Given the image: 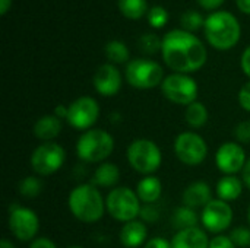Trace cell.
I'll list each match as a JSON object with an SVG mask.
<instances>
[{"label":"cell","instance_id":"1","mask_svg":"<svg viewBox=\"0 0 250 248\" xmlns=\"http://www.w3.org/2000/svg\"><path fill=\"white\" fill-rule=\"evenodd\" d=\"M161 56L174 73L190 75L205 66L208 51L195 34L180 28L171 29L163 37Z\"/></svg>","mask_w":250,"mask_h":248},{"label":"cell","instance_id":"2","mask_svg":"<svg viewBox=\"0 0 250 248\" xmlns=\"http://www.w3.org/2000/svg\"><path fill=\"white\" fill-rule=\"evenodd\" d=\"M204 32L211 47L220 51H227L237 45L242 37V26L233 13L217 10L205 18Z\"/></svg>","mask_w":250,"mask_h":248},{"label":"cell","instance_id":"3","mask_svg":"<svg viewBox=\"0 0 250 248\" xmlns=\"http://www.w3.org/2000/svg\"><path fill=\"white\" fill-rule=\"evenodd\" d=\"M67 206L70 213L83 224L98 222L107 210L105 200L94 184L76 186L69 194Z\"/></svg>","mask_w":250,"mask_h":248},{"label":"cell","instance_id":"4","mask_svg":"<svg viewBox=\"0 0 250 248\" xmlns=\"http://www.w3.org/2000/svg\"><path fill=\"white\" fill-rule=\"evenodd\" d=\"M114 151V137L103 129L83 132L76 143V155L88 164H103Z\"/></svg>","mask_w":250,"mask_h":248},{"label":"cell","instance_id":"5","mask_svg":"<svg viewBox=\"0 0 250 248\" xmlns=\"http://www.w3.org/2000/svg\"><path fill=\"white\" fill-rule=\"evenodd\" d=\"M129 165L142 175H152L163 164V153L158 145L151 139H135L126 152Z\"/></svg>","mask_w":250,"mask_h":248},{"label":"cell","instance_id":"6","mask_svg":"<svg viewBox=\"0 0 250 248\" xmlns=\"http://www.w3.org/2000/svg\"><path fill=\"white\" fill-rule=\"evenodd\" d=\"M125 77L127 83L136 89H152L161 86L164 76V69L160 63L151 58H135L126 64Z\"/></svg>","mask_w":250,"mask_h":248},{"label":"cell","instance_id":"7","mask_svg":"<svg viewBox=\"0 0 250 248\" xmlns=\"http://www.w3.org/2000/svg\"><path fill=\"white\" fill-rule=\"evenodd\" d=\"M142 202L139 200L136 190L129 187H116L113 189L105 199V208L108 215L119 222L135 221L142 209Z\"/></svg>","mask_w":250,"mask_h":248},{"label":"cell","instance_id":"8","mask_svg":"<svg viewBox=\"0 0 250 248\" xmlns=\"http://www.w3.org/2000/svg\"><path fill=\"white\" fill-rule=\"evenodd\" d=\"M161 92L164 98L177 105H190L198 101L199 86L196 80L185 73H171L166 76L161 83Z\"/></svg>","mask_w":250,"mask_h":248},{"label":"cell","instance_id":"9","mask_svg":"<svg viewBox=\"0 0 250 248\" xmlns=\"http://www.w3.org/2000/svg\"><path fill=\"white\" fill-rule=\"evenodd\" d=\"M66 161V151L56 142H45L37 146L29 158L31 170L40 177L57 172Z\"/></svg>","mask_w":250,"mask_h":248},{"label":"cell","instance_id":"10","mask_svg":"<svg viewBox=\"0 0 250 248\" xmlns=\"http://www.w3.org/2000/svg\"><path fill=\"white\" fill-rule=\"evenodd\" d=\"M174 153L182 164L198 167L208 156V145L201 134L195 132H183L174 140Z\"/></svg>","mask_w":250,"mask_h":248},{"label":"cell","instance_id":"11","mask_svg":"<svg viewBox=\"0 0 250 248\" xmlns=\"http://www.w3.org/2000/svg\"><path fill=\"white\" fill-rule=\"evenodd\" d=\"M9 231L19 241H34L40 231V218L38 215L26 208L15 205L9 212Z\"/></svg>","mask_w":250,"mask_h":248},{"label":"cell","instance_id":"12","mask_svg":"<svg viewBox=\"0 0 250 248\" xmlns=\"http://www.w3.org/2000/svg\"><path fill=\"white\" fill-rule=\"evenodd\" d=\"M69 114L66 121L76 130H91L100 117V105L92 96H79L69 105Z\"/></svg>","mask_w":250,"mask_h":248},{"label":"cell","instance_id":"13","mask_svg":"<svg viewBox=\"0 0 250 248\" xmlns=\"http://www.w3.org/2000/svg\"><path fill=\"white\" fill-rule=\"evenodd\" d=\"M233 218L234 213L230 203L217 199V200H211L202 209L201 224L204 225L205 231L220 235L230 228V225L233 224Z\"/></svg>","mask_w":250,"mask_h":248},{"label":"cell","instance_id":"14","mask_svg":"<svg viewBox=\"0 0 250 248\" xmlns=\"http://www.w3.org/2000/svg\"><path fill=\"white\" fill-rule=\"evenodd\" d=\"M246 152L237 142L223 143L215 153V165L224 175H236L246 165Z\"/></svg>","mask_w":250,"mask_h":248},{"label":"cell","instance_id":"15","mask_svg":"<svg viewBox=\"0 0 250 248\" xmlns=\"http://www.w3.org/2000/svg\"><path fill=\"white\" fill-rule=\"evenodd\" d=\"M122 83H123L122 73L111 63L101 64L95 70L94 77H92V85H94L95 91L103 96L117 95L119 91L122 89Z\"/></svg>","mask_w":250,"mask_h":248},{"label":"cell","instance_id":"16","mask_svg":"<svg viewBox=\"0 0 250 248\" xmlns=\"http://www.w3.org/2000/svg\"><path fill=\"white\" fill-rule=\"evenodd\" d=\"M209 237L205 229L195 227L177 231L171 240L173 248H209Z\"/></svg>","mask_w":250,"mask_h":248},{"label":"cell","instance_id":"17","mask_svg":"<svg viewBox=\"0 0 250 248\" xmlns=\"http://www.w3.org/2000/svg\"><path fill=\"white\" fill-rule=\"evenodd\" d=\"M182 200L185 206L196 210L199 208L204 209L214 199H212V191H211L209 184H207L205 181H195L185 189Z\"/></svg>","mask_w":250,"mask_h":248},{"label":"cell","instance_id":"18","mask_svg":"<svg viewBox=\"0 0 250 248\" xmlns=\"http://www.w3.org/2000/svg\"><path fill=\"white\" fill-rule=\"evenodd\" d=\"M146 237H148V228L145 222L142 221H130L126 222L122 229H120V243L125 248H139L144 244H146Z\"/></svg>","mask_w":250,"mask_h":248},{"label":"cell","instance_id":"19","mask_svg":"<svg viewBox=\"0 0 250 248\" xmlns=\"http://www.w3.org/2000/svg\"><path fill=\"white\" fill-rule=\"evenodd\" d=\"M62 129H63V123L59 117H56L54 114H45L35 121L32 127V133L38 140L45 143L54 140L62 133Z\"/></svg>","mask_w":250,"mask_h":248},{"label":"cell","instance_id":"20","mask_svg":"<svg viewBox=\"0 0 250 248\" xmlns=\"http://www.w3.org/2000/svg\"><path fill=\"white\" fill-rule=\"evenodd\" d=\"M136 194L144 205H154L163 194V183L154 175L144 177L136 186Z\"/></svg>","mask_w":250,"mask_h":248},{"label":"cell","instance_id":"21","mask_svg":"<svg viewBox=\"0 0 250 248\" xmlns=\"http://www.w3.org/2000/svg\"><path fill=\"white\" fill-rule=\"evenodd\" d=\"M243 180H240L236 175H224L217 183V196L220 200H224L227 203L237 200L243 193Z\"/></svg>","mask_w":250,"mask_h":248},{"label":"cell","instance_id":"22","mask_svg":"<svg viewBox=\"0 0 250 248\" xmlns=\"http://www.w3.org/2000/svg\"><path fill=\"white\" fill-rule=\"evenodd\" d=\"M119 180H120L119 167L113 162H103L97 167L91 184H94L95 187L111 189L119 183Z\"/></svg>","mask_w":250,"mask_h":248},{"label":"cell","instance_id":"23","mask_svg":"<svg viewBox=\"0 0 250 248\" xmlns=\"http://www.w3.org/2000/svg\"><path fill=\"white\" fill-rule=\"evenodd\" d=\"M199 215L196 213L195 209L188 208L185 205H182L180 208H177L171 216V224L173 228L177 231H183V229H189V228H195L198 227L199 222Z\"/></svg>","mask_w":250,"mask_h":248},{"label":"cell","instance_id":"24","mask_svg":"<svg viewBox=\"0 0 250 248\" xmlns=\"http://www.w3.org/2000/svg\"><path fill=\"white\" fill-rule=\"evenodd\" d=\"M209 118V113L208 108L204 102L201 101H195L193 104L186 107L185 111V120L186 123L192 127V129H201L208 123Z\"/></svg>","mask_w":250,"mask_h":248},{"label":"cell","instance_id":"25","mask_svg":"<svg viewBox=\"0 0 250 248\" xmlns=\"http://www.w3.org/2000/svg\"><path fill=\"white\" fill-rule=\"evenodd\" d=\"M104 53L111 64H125L129 61V57H130V51L127 45L119 39L108 41L104 47Z\"/></svg>","mask_w":250,"mask_h":248},{"label":"cell","instance_id":"26","mask_svg":"<svg viewBox=\"0 0 250 248\" xmlns=\"http://www.w3.org/2000/svg\"><path fill=\"white\" fill-rule=\"evenodd\" d=\"M117 7L122 15L130 20L141 19L149 10L146 0H117Z\"/></svg>","mask_w":250,"mask_h":248},{"label":"cell","instance_id":"27","mask_svg":"<svg viewBox=\"0 0 250 248\" xmlns=\"http://www.w3.org/2000/svg\"><path fill=\"white\" fill-rule=\"evenodd\" d=\"M138 47L139 50L146 54V56H154L157 53H161L163 48V38H160L157 34L146 32L139 37L138 39Z\"/></svg>","mask_w":250,"mask_h":248},{"label":"cell","instance_id":"28","mask_svg":"<svg viewBox=\"0 0 250 248\" xmlns=\"http://www.w3.org/2000/svg\"><path fill=\"white\" fill-rule=\"evenodd\" d=\"M18 191L21 196H23L26 199H34L42 191V183L38 177H34V175L25 177L23 180L19 181Z\"/></svg>","mask_w":250,"mask_h":248},{"label":"cell","instance_id":"29","mask_svg":"<svg viewBox=\"0 0 250 248\" xmlns=\"http://www.w3.org/2000/svg\"><path fill=\"white\" fill-rule=\"evenodd\" d=\"M180 25H182V29L193 34L201 26L205 25V18L196 10H188L180 16Z\"/></svg>","mask_w":250,"mask_h":248},{"label":"cell","instance_id":"30","mask_svg":"<svg viewBox=\"0 0 250 248\" xmlns=\"http://www.w3.org/2000/svg\"><path fill=\"white\" fill-rule=\"evenodd\" d=\"M146 19H148L149 26H152L154 29H161L168 22V12L160 4L152 6L146 13Z\"/></svg>","mask_w":250,"mask_h":248},{"label":"cell","instance_id":"31","mask_svg":"<svg viewBox=\"0 0 250 248\" xmlns=\"http://www.w3.org/2000/svg\"><path fill=\"white\" fill-rule=\"evenodd\" d=\"M230 238L236 244V247L249 248L250 247V228L239 227L234 228L230 234Z\"/></svg>","mask_w":250,"mask_h":248},{"label":"cell","instance_id":"32","mask_svg":"<svg viewBox=\"0 0 250 248\" xmlns=\"http://www.w3.org/2000/svg\"><path fill=\"white\" fill-rule=\"evenodd\" d=\"M233 134L237 140V143L240 145H249L250 143V120H245V121H240L234 130H233Z\"/></svg>","mask_w":250,"mask_h":248},{"label":"cell","instance_id":"33","mask_svg":"<svg viewBox=\"0 0 250 248\" xmlns=\"http://www.w3.org/2000/svg\"><path fill=\"white\" fill-rule=\"evenodd\" d=\"M142 222H148V224H155L160 219V209L154 205H142L141 213H139Z\"/></svg>","mask_w":250,"mask_h":248},{"label":"cell","instance_id":"34","mask_svg":"<svg viewBox=\"0 0 250 248\" xmlns=\"http://www.w3.org/2000/svg\"><path fill=\"white\" fill-rule=\"evenodd\" d=\"M209 248H237L230 235H215L209 241Z\"/></svg>","mask_w":250,"mask_h":248},{"label":"cell","instance_id":"35","mask_svg":"<svg viewBox=\"0 0 250 248\" xmlns=\"http://www.w3.org/2000/svg\"><path fill=\"white\" fill-rule=\"evenodd\" d=\"M239 104L245 111L250 113V80L239 91Z\"/></svg>","mask_w":250,"mask_h":248},{"label":"cell","instance_id":"36","mask_svg":"<svg viewBox=\"0 0 250 248\" xmlns=\"http://www.w3.org/2000/svg\"><path fill=\"white\" fill-rule=\"evenodd\" d=\"M144 248H173L171 247V241L163 238V237H154L151 240L146 241V244Z\"/></svg>","mask_w":250,"mask_h":248},{"label":"cell","instance_id":"37","mask_svg":"<svg viewBox=\"0 0 250 248\" xmlns=\"http://www.w3.org/2000/svg\"><path fill=\"white\" fill-rule=\"evenodd\" d=\"M226 0H198L199 6L205 10H209V12H217L218 7L223 6Z\"/></svg>","mask_w":250,"mask_h":248},{"label":"cell","instance_id":"38","mask_svg":"<svg viewBox=\"0 0 250 248\" xmlns=\"http://www.w3.org/2000/svg\"><path fill=\"white\" fill-rule=\"evenodd\" d=\"M29 248H57V246L50 240V238H45V237H40V238H35Z\"/></svg>","mask_w":250,"mask_h":248},{"label":"cell","instance_id":"39","mask_svg":"<svg viewBox=\"0 0 250 248\" xmlns=\"http://www.w3.org/2000/svg\"><path fill=\"white\" fill-rule=\"evenodd\" d=\"M240 67L243 70V73L250 79V45L243 51L242 58H240Z\"/></svg>","mask_w":250,"mask_h":248},{"label":"cell","instance_id":"40","mask_svg":"<svg viewBox=\"0 0 250 248\" xmlns=\"http://www.w3.org/2000/svg\"><path fill=\"white\" fill-rule=\"evenodd\" d=\"M67 114H69V107H66V105H57L56 107V110H54V115L56 117H59L60 120H66L67 118Z\"/></svg>","mask_w":250,"mask_h":248},{"label":"cell","instance_id":"41","mask_svg":"<svg viewBox=\"0 0 250 248\" xmlns=\"http://www.w3.org/2000/svg\"><path fill=\"white\" fill-rule=\"evenodd\" d=\"M242 180H243L245 186L250 190V159H248V162H246V165H245V168L242 171Z\"/></svg>","mask_w":250,"mask_h":248},{"label":"cell","instance_id":"42","mask_svg":"<svg viewBox=\"0 0 250 248\" xmlns=\"http://www.w3.org/2000/svg\"><path fill=\"white\" fill-rule=\"evenodd\" d=\"M236 4L240 12L245 15H250V0H236Z\"/></svg>","mask_w":250,"mask_h":248},{"label":"cell","instance_id":"43","mask_svg":"<svg viewBox=\"0 0 250 248\" xmlns=\"http://www.w3.org/2000/svg\"><path fill=\"white\" fill-rule=\"evenodd\" d=\"M12 1L13 0H0V15L1 16H4L9 12V9L12 7Z\"/></svg>","mask_w":250,"mask_h":248},{"label":"cell","instance_id":"44","mask_svg":"<svg viewBox=\"0 0 250 248\" xmlns=\"http://www.w3.org/2000/svg\"><path fill=\"white\" fill-rule=\"evenodd\" d=\"M0 248H15V246H13V243H12L10 240L3 238V240L0 241Z\"/></svg>","mask_w":250,"mask_h":248},{"label":"cell","instance_id":"45","mask_svg":"<svg viewBox=\"0 0 250 248\" xmlns=\"http://www.w3.org/2000/svg\"><path fill=\"white\" fill-rule=\"evenodd\" d=\"M248 222H249V225H250V206H249V209H248Z\"/></svg>","mask_w":250,"mask_h":248},{"label":"cell","instance_id":"46","mask_svg":"<svg viewBox=\"0 0 250 248\" xmlns=\"http://www.w3.org/2000/svg\"><path fill=\"white\" fill-rule=\"evenodd\" d=\"M69 248H83V247H79V246H73V247H69Z\"/></svg>","mask_w":250,"mask_h":248}]
</instances>
